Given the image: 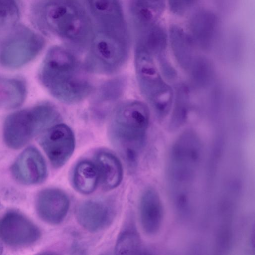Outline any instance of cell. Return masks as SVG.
I'll list each match as a JSON object with an SVG mask.
<instances>
[{
    "label": "cell",
    "instance_id": "6da1fadb",
    "mask_svg": "<svg viewBox=\"0 0 255 255\" xmlns=\"http://www.w3.org/2000/svg\"><path fill=\"white\" fill-rule=\"evenodd\" d=\"M31 16L45 33L78 49L88 48L94 25L84 0H35Z\"/></svg>",
    "mask_w": 255,
    "mask_h": 255
},
{
    "label": "cell",
    "instance_id": "7a4b0ae2",
    "mask_svg": "<svg viewBox=\"0 0 255 255\" xmlns=\"http://www.w3.org/2000/svg\"><path fill=\"white\" fill-rule=\"evenodd\" d=\"M203 153L202 141L192 130L183 132L176 138L170 150L168 184L175 210L182 219H187L192 211Z\"/></svg>",
    "mask_w": 255,
    "mask_h": 255
},
{
    "label": "cell",
    "instance_id": "3957f363",
    "mask_svg": "<svg viewBox=\"0 0 255 255\" xmlns=\"http://www.w3.org/2000/svg\"><path fill=\"white\" fill-rule=\"evenodd\" d=\"M85 70L71 52L54 46L45 55L39 78L54 97L64 103L74 104L86 98L92 90Z\"/></svg>",
    "mask_w": 255,
    "mask_h": 255
},
{
    "label": "cell",
    "instance_id": "277c9868",
    "mask_svg": "<svg viewBox=\"0 0 255 255\" xmlns=\"http://www.w3.org/2000/svg\"><path fill=\"white\" fill-rule=\"evenodd\" d=\"M149 122L148 108L137 101L121 104L111 115L108 128L109 140L129 165L136 163L145 147Z\"/></svg>",
    "mask_w": 255,
    "mask_h": 255
},
{
    "label": "cell",
    "instance_id": "5b68a950",
    "mask_svg": "<svg viewBox=\"0 0 255 255\" xmlns=\"http://www.w3.org/2000/svg\"><path fill=\"white\" fill-rule=\"evenodd\" d=\"M60 118L57 109L48 103L13 112L4 122V142L11 149H20L33 137L56 124Z\"/></svg>",
    "mask_w": 255,
    "mask_h": 255
},
{
    "label": "cell",
    "instance_id": "8992f818",
    "mask_svg": "<svg viewBox=\"0 0 255 255\" xmlns=\"http://www.w3.org/2000/svg\"><path fill=\"white\" fill-rule=\"evenodd\" d=\"M134 64L141 93L157 117L163 119L170 112L174 93L164 80L155 63L154 57L140 48H135Z\"/></svg>",
    "mask_w": 255,
    "mask_h": 255
},
{
    "label": "cell",
    "instance_id": "52a82bcc",
    "mask_svg": "<svg viewBox=\"0 0 255 255\" xmlns=\"http://www.w3.org/2000/svg\"><path fill=\"white\" fill-rule=\"evenodd\" d=\"M130 39L94 30L84 68L86 71L110 74L120 70L129 52Z\"/></svg>",
    "mask_w": 255,
    "mask_h": 255
},
{
    "label": "cell",
    "instance_id": "ba28073f",
    "mask_svg": "<svg viewBox=\"0 0 255 255\" xmlns=\"http://www.w3.org/2000/svg\"><path fill=\"white\" fill-rule=\"evenodd\" d=\"M44 38L26 27H19L0 49V63L9 69L20 68L34 59L45 45Z\"/></svg>",
    "mask_w": 255,
    "mask_h": 255
},
{
    "label": "cell",
    "instance_id": "9c48e42d",
    "mask_svg": "<svg viewBox=\"0 0 255 255\" xmlns=\"http://www.w3.org/2000/svg\"><path fill=\"white\" fill-rule=\"evenodd\" d=\"M94 30L130 38L121 0H84Z\"/></svg>",
    "mask_w": 255,
    "mask_h": 255
},
{
    "label": "cell",
    "instance_id": "30bf717a",
    "mask_svg": "<svg viewBox=\"0 0 255 255\" xmlns=\"http://www.w3.org/2000/svg\"><path fill=\"white\" fill-rule=\"evenodd\" d=\"M40 134L39 143L52 165L62 166L74 150L75 139L72 129L65 124H56Z\"/></svg>",
    "mask_w": 255,
    "mask_h": 255
},
{
    "label": "cell",
    "instance_id": "8fae6325",
    "mask_svg": "<svg viewBox=\"0 0 255 255\" xmlns=\"http://www.w3.org/2000/svg\"><path fill=\"white\" fill-rule=\"evenodd\" d=\"M40 236L39 228L18 212H9L0 220V237L11 246L31 245L37 241Z\"/></svg>",
    "mask_w": 255,
    "mask_h": 255
},
{
    "label": "cell",
    "instance_id": "7c38bea8",
    "mask_svg": "<svg viewBox=\"0 0 255 255\" xmlns=\"http://www.w3.org/2000/svg\"><path fill=\"white\" fill-rule=\"evenodd\" d=\"M11 171L14 178L25 185L40 183L47 175L45 160L34 147L26 148L19 155L12 166Z\"/></svg>",
    "mask_w": 255,
    "mask_h": 255
},
{
    "label": "cell",
    "instance_id": "4fadbf2b",
    "mask_svg": "<svg viewBox=\"0 0 255 255\" xmlns=\"http://www.w3.org/2000/svg\"><path fill=\"white\" fill-rule=\"evenodd\" d=\"M188 28V33L195 45L204 50H208L212 48L217 38L219 18L211 10L199 9L191 16Z\"/></svg>",
    "mask_w": 255,
    "mask_h": 255
},
{
    "label": "cell",
    "instance_id": "5bb4252c",
    "mask_svg": "<svg viewBox=\"0 0 255 255\" xmlns=\"http://www.w3.org/2000/svg\"><path fill=\"white\" fill-rule=\"evenodd\" d=\"M69 200L62 191L56 188H47L38 194L36 201L37 212L46 223L55 225L65 219L69 208Z\"/></svg>",
    "mask_w": 255,
    "mask_h": 255
},
{
    "label": "cell",
    "instance_id": "9a60e30c",
    "mask_svg": "<svg viewBox=\"0 0 255 255\" xmlns=\"http://www.w3.org/2000/svg\"><path fill=\"white\" fill-rule=\"evenodd\" d=\"M139 215L143 231L148 235L158 233L162 226L164 211L157 191L148 187L142 192L139 202Z\"/></svg>",
    "mask_w": 255,
    "mask_h": 255
},
{
    "label": "cell",
    "instance_id": "2e32d148",
    "mask_svg": "<svg viewBox=\"0 0 255 255\" xmlns=\"http://www.w3.org/2000/svg\"><path fill=\"white\" fill-rule=\"evenodd\" d=\"M76 218L86 230L96 232L107 227L113 220L114 212L111 205L101 200H90L81 203L77 208Z\"/></svg>",
    "mask_w": 255,
    "mask_h": 255
},
{
    "label": "cell",
    "instance_id": "e0dca14e",
    "mask_svg": "<svg viewBox=\"0 0 255 255\" xmlns=\"http://www.w3.org/2000/svg\"><path fill=\"white\" fill-rule=\"evenodd\" d=\"M131 33L135 48L143 49L156 57L159 65L169 61L166 56L167 34L158 22Z\"/></svg>",
    "mask_w": 255,
    "mask_h": 255
},
{
    "label": "cell",
    "instance_id": "ac0fdd59",
    "mask_svg": "<svg viewBox=\"0 0 255 255\" xmlns=\"http://www.w3.org/2000/svg\"><path fill=\"white\" fill-rule=\"evenodd\" d=\"M165 6V0H128V24L131 31L157 23Z\"/></svg>",
    "mask_w": 255,
    "mask_h": 255
},
{
    "label": "cell",
    "instance_id": "d6986e66",
    "mask_svg": "<svg viewBox=\"0 0 255 255\" xmlns=\"http://www.w3.org/2000/svg\"><path fill=\"white\" fill-rule=\"evenodd\" d=\"M169 39L177 62L183 69L188 70L195 57V45L189 34L181 27L173 25L169 28Z\"/></svg>",
    "mask_w": 255,
    "mask_h": 255
},
{
    "label": "cell",
    "instance_id": "ffe728a7",
    "mask_svg": "<svg viewBox=\"0 0 255 255\" xmlns=\"http://www.w3.org/2000/svg\"><path fill=\"white\" fill-rule=\"evenodd\" d=\"M95 160L104 188L111 190L118 186L122 180L123 172L117 157L111 152L102 150L96 154Z\"/></svg>",
    "mask_w": 255,
    "mask_h": 255
},
{
    "label": "cell",
    "instance_id": "44dd1931",
    "mask_svg": "<svg viewBox=\"0 0 255 255\" xmlns=\"http://www.w3.org/2000/svg\"><path fill=\"white\" fill-rule=\"evenodd\" d=\"M26 95V85L22 80L0 76V107H17L23 102Z\"/></svg>",
    "mask_w": 255,
    "mask_h": 255
},
{
    "label": "cell",
    "instance_id": "7402d4cb",
    "mask_svg": "<svg viewBox=\"0 0 255 255\" xmlns=\"http://www.w3.org/2000/svg\"><path fill=\"white\" fill-rule=\"evenodd\" d=\"M99 179L96 165L89 161H81L74 168L72 178L73 185L81 193L88 194L93 192Z\"/></svg>",
    "mask_w": 255,
    "mask_h": 255
},
{
    "label": "cell",
    "instance_id": "603a6c76",
    "mask_svg": "<svg viewBox=\"0 0 255 255\" xmlns=\"http://www.w3.org/2000/svg\"><path fill=\"white\" fill-rule=\"evenodd\" d=\"M190 108V95L187 87L180 85L176 91L171 108V114L169 127L171 131H175L186 122Z\"/></svg>",
    "mask_w": 255,
    "mask_h": 255
},
{
    "label": "cell",
    "instance_id": "cb8c5ba5",
    "mask_svg": "<svg viewBox=\"0 0 255 255\" xmlns=\"http://www.w3.org/2000/svg\"><path fill=\"white\" fill-rule=\"evenodd\" d=\"M192 84L197 88H205L211 82L214 68L211 61L202 56H195L188 69Z\"/></svg>",
    "mask_w": 255,
    "mask_h": 255
},
{
    "label": "cell",
    "instance_id": "d4e9b609",
    "mask_svg": "<svg viewBox=\"0 0 255 255\" xmlns=\"http://www.w3.org/2000/svg\"><path fill=\"white\" fill-rule=\"evenodd\" d=\"M139 236L132 228L127 229L119 236L115 247L118 255H140L144 254Z\"/></svg>",
    "mask_w": 255,
    "mask_h": 255
},
{
    "label": "cell",
    "instance_id": "484cf974",
    "mask_svg": "<svg viewBox=\"0 0 255 255\" xmlns=\"http://www.w3.org/2000/svg\"><path fill=\"white\" fill-rule=\"evenodd\" d=\"M19 16V8L15 0H0V27L14 25Z\"/></svg>",
    "mask_w": 255,
    "mask_h": 255
},
{
    "label": "cell",
    "instance_id": "4316f807",
    "mask_svg": "<svg viewBox=\"0 0 255 255\" xmlns=\"http://www.w3.org/2000/svg\"><path fill=\"white\" fill-rule=\"evenodd\" d=\"M123 82L121 79H115L106 82L98 94L96 102L99 104L114 101L121 95Z\"/></svg>",
    "mask_w": 255,
    "mask_h": 255
},
{
    "label": "cell",
    "instance_id": "83f0119b",
    "mask_svg": "<svg viewBox=\"0 0 255 255\" xmlns=\"http://www.w3.org/2000/svg\"><path fill=\"white\" fill-rule=\"evenodd\" d=\"M199 0H167L170 11L177 16H183L198 2Z\"/></svg>",
    "mask_w": 255,
    "mask_h": 255
}]
</instances>
